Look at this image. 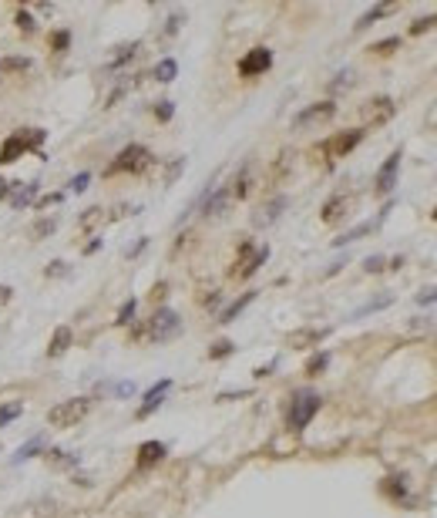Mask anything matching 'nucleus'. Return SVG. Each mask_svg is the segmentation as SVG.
I'll return each mask as SVG.
<instances>
[{"label": "nucleus", "mask_w": 437, "mask_h": 518, "mask_svg": "<svg viewBox=\"0 0 437 518\" xmlns=\"http://www.w3.org/2000/svg\"><path fill=\"white\" fill-rule=\"evenodd\" d=\"M34 192H37V182H24L17 192H10V202H14V209H24L30 199H34Z\"/></svg>", "instance_id": "obj_21"}, {"label": "nucleus", "mask_w": 437, "mask_h": 518, "mask_svg": "<svg viewBox=\"0 0 437 518\" xmlns=\"http://www.w3.org/2000/svg\"><path fill=\"white\" fill-rule=\"evenodd\" d=\"M316 411H320V394H313V390H300V394L293 397V404H289L286 424H289L293 431H303L309 421L316 417Z\"/></svg>", "instance_id": "obj_6"}, {"label": "nucleus", "mask_w": 437, "mask_h": 518, "mask_svg": "<svg viewBox=\"0 0 437 518\" xmlns=\"http://www.w3.org/2000/svg\"><path fill=\"white\" fill-rule=\"evenodd\" d=\"M64 273H68V266H64V262H61V259H57V262H51V266H48V276H64Z\"/></svg>", "instance_id": "obj_41"}, {"label": "nucleus", "mask_w": 437, "mask_h": 518, "mask_svg": "<svg viewBox=\"0 0 437 518\" xmlns=\"http://www.w3.org/2000/svg\"><path fill=\"white\" fill-rule=\"evenodd\" d=\"M51 465L54 468H75L77 458H75V454H64V451H57V448H54V451H51Z\"/></svg>", "instance_id": "obj_28"}, {"label": "nucleus", "mask_w": 437, "mask_h": 518, "mask_svg": "<svg viewBox=\"0 0 437 518\" xmlns=\"http://www.w3.org/2000/svg\"><path fill=\"white\" fill-rule=\"evenodd\" d=\"M7 195H10V182L0 179V199H7Z\"/></svg>", "instance_id": "obj_43"}, {"label": "nucleus", "mask_w": 437, "mask_h": 518, "mask_svg": "<svg viewBox=\"0 0 437 518\" xmlns=\"http://www.w3.org/2000/svg\"><path fill=\"white\" fill-rule=\"evenodd\" d=\"M135 51H138V41H131V44H125V48H118V54L108 61V68H122V64H128L131 57H135Z\"/></svg>", "instance_id": "obj_24"}, {"label": "nucleus", "mask_w": 437, "mask_h": 518, "mask_svg": "<svg viewBox=\"0 0 437 518\" xmlns=\"http://www.w3.org/2000/svg\"><path fill=\"white\" fill-rule=\"evenodd\" d=\"M175 75H179V64H175L172 57H165V61H158V64H155V78L162 81V84L175 81Z\"/></svg>", "instance_id": "obj_20"}, {"label": "nucleus", "mask_w": 437, "mask_h": 518, "mask_svg": "<svg viewBox=\"0 0 437 518\" xmlns=\"http://www.w3.org/2000/svg\"><path fill=\"white\" fill-rule=\"evenodd\" d=\"M88 182H91V175H88V172L75 175V179H71V192H84V189H88Z\"/></svg>", "instance_id": "obj_38"}, {"label": "nucleus", "mask_w": 437, "mask_h": 518, "mask_svg": "<svg viewBox=\"0 0 437 518\" xmlns=\"http://www.w3.org/2000/svg\"><path fill=\"white\" fill-rule=\"evenodd\" d=\"M179 330H182L179 313L162 307V310L155 313L145 327H138V330H135V337H138V340H152V343H162V340H172Z\"/></svg>", "instance_id": "obj_3"}, {"label": "nucleus", "mask_w": 437, "mask_h": 518, "mask_svg": "<svg viewBox=\"0 0 437 518\" xmlns=\"http://www.w3.org/2000/svg\"><path fill=\"white\" fill-rule=\"evenodd\" d=\"M253 300H256V293H242V296H239V300H235V303H229V307H226V310H222V316H219V323H232V320H235V316H239V313L246 310V307H249V303H253Z\"/></svg>", "instance_id": "obj_17"}, {"label": "nucleus", "mask_w": 437, "mask_h": 518, "mask_svg": "<svg viewBox=\"0 0 437 518\" xmlns=\"http://www.w3.org/2000/svg\"><path fill=\"white\" fill-rule=\"evenodd\" d=\"M44 138H48V131H41V128H21V131H14V135H10V138L0 145V165H10V162H17L24 152H37V155H41V145H44Z\"/></svg>", "instance_id": "obj_1"}, {"label": "nucleus", "mask_w": 437, "mask_h": 518, "mask_svg": "<svg viewBox=\"0 0 437 518\" xmlns=\"http://www.w3.org/2000/svg\"><path fill=\"white\" fill-rule=\"evenodd\" d=\"M286 209V195H276L269 206H262V212L256 215V226H269V222H276V215Z\"/></svg>", "instance_id": "obj_16"}, {"label": "nucleus", "mask_w": 437, "mask_h": 518, "mask_svg": "<svg viewBox=\"0 0 437 518\" xmlns=\"http://www.w3.org/2000/svg\"><path fill=\"white\" fill-rule=\"evenodd\" d=\"M384 492L394 495V498H407V488H404V481H400V478H387Z\"/></svg>", "instance_id": "obj_31"}, {"label": "nucleus", "mask_w": 437, "mask_h": 518, "mask_svg": "<svg viewBox=\"0 0 437 518\" xmlns=\"http://www.w3.org/2000/svg\"><path fill=\"white\" fill-rule=\"evenodd\" d=\"M51 233H54V219H48V222L37 226V236H51Z\"/></svg>", "instance_id": "obj_42"}, {"label": "nucleus", "mask_w": 437, "mask_h": 518, "mask_svg": "<svg viewBox=\"0 0 437 518\" xmlns=\"http://www.w3.org/2000/svg\"><path fill=\"white\" fill-rule=\"evenodd\" d=\"M21 411H24V404H21V401H14V404H3V407H0V428H3V424H10V421H17V417H21Z\"/></svg>", "instance_id": "obj_26"}, {"label": "nucleus", "mask_w": 437, "mask_h": 518, "mask_svg": "<svg viewBox=\"0 0 437 518\" xmlns=\"http://www.w3.org/2000/svg\"><path fill=\"white\" fill-rule=\"evenodd\" d=\"M336 115V104L333 102H320V104H309L307 111H300L296 115V128H307V125H320V122H330Z\"/></svg>", "instance_id": "obj_9"}, {"label": "nucleus", "mask_w": 437, "mask_h": 518, "mask_svg": "<svg viewBox=\"0 0 437 518\" xmlns=\"http://www.w3.org/2000/svg\"><path fill=\"white\" fill-rule=\"evenodd\" d=\"M417 303H420V307H427V303H437V289H424V293H417Z\"/></svg>", "instance_id": "obj_40"}, {"label": "nucleus", "mask_w": 437, "mask_h": 518, "mask_svg": "<svg viewBox=\"0 0 437 518\" xmlns=\"http://www.w3.org/2000/svg\"><path fill=\"white\" fill-rule=\"evenodd\" d=\"M397 169H400V152H394V155H390L384 165H380V172H377L373 189H377L380 195H387V192L394 189V182H397Z\"/></svg>", "instance_id": "obj_11"}, {"label": "nucleus", "mask_w": 437, "mask_h": 518, "mask_svg": "<svg viewBox=\"0 0 437 518\" xmlns=\"http://www.w3.org/2000/svg\"><path fill=\"white\" fill-rule=\"evenodd\" d=\"M71 48V30H54L51 34V51H68Z\"/></svg>", "instance_id": "obj_27"}, {"label": "nucleus", "mask_w": 437, "mask_h": 518, "mask_svg": "<svg viewBox=\"0 0 437 518\" xmlns=\"http://www.w3.org/2000/svg\"><path fill=\"white\" fill-rule=\"evenodd\" d=\"M249 185H253V179H249V169H242V172H239V179L232 182V199H246V195H249Z\"/></svg>", "instance_id": "obj_22"}, {"label": "nucleus", "mask_w": 437, "mask_h": 518, "mask_svg": "<svg viewBox=\"0 0 437 518\" xmlns=\"http://www.w3.org/2000/svg\"><path fill=\"white\" fill-rule=\"evenodd\" d=\"M168 390H172V381H168V377H165V381H158V384H155V387L148 390V394H145V404L138 407V417L145 421L148 414H155V411L162 407V397H165Z\"/></svg>", "instance_id": "obj_12"}, {"label": "nucleus", "mask_w": 437, "mask_h": 518, "mask_svg": "<svg viewBox=\"0 0 437 518\" xmlns=\"http://www.w3.org/2000/svg\"><path fill=\"white\" fill-rule=\"evenodd\" d=\"M370 229H373V222H363V226H357V229H350V233H347V236H340V239H336V246H343V242H353V239H360V236H367V233H370Z\"/></svg>", "instance_id": "obj_30"}, {"label": "nucleus", "mask_w": 437, "mask_h": 518, "mask_svg": "<svg viewBox=\"0 0 437 518\" xmlns=\"http://www.w3.org/2000/svg\"><path fill=\"white\" fill-rule=\"evenodd\" d=\"M152 165H155V155L145 145H128V148H122L118 158L108 165V175H142V172H148Z\"/></svg>", "instance_id": "obj_2"}, {"label": "nucleus", "mask_w": 437, "mask_h": 518, "mask_svg": "<svg viewBox=\"0 0 437 518\" xmlns=\"http://www.w3.org/2000/svg\"><path fill=\"white\" fill-rule=\"evenodd\" d=\"M434 24H437V14H434Z\"/></svg>", "instance_id": "obj_45"}, {"label": "nucleus", "mask_w": 437, "mask_h": 518, "mask_svg": "<svg viewBox=\"0 0 437 518\" xmlns=\"http://www.w3.org/2000/svg\"><path fill=\"white\" fill-rule=\"evenodd\" d=\"M172 115H175V104H172V102H158V104H155V118H158V122H172Z\"/></svg>", "instance_id": "obj_32"}, {"label": "nucleus", "mask_w": 437, "mask_h": 518, "mask_svg": "<svg viewBox=\"0 0 437 518\" xmlns=\"http://www.w3.org/2000/svg\"><path fill=\"white\" fill-rule=\"evenodd\" d=\"M232 350H235V347H232L229 340H219V343H212V350H208V357H212V361H222V357H229Z\"/></svg>", "instance_id": "obj_29"}, {"label": "nucleus", "mask_w": 437, "mask_h": 518, "mask_svg": "<svg viewBox=\"0 0 437 518\" xmlns=\"http://www.w3.org/2000/svg\"><path fill=\"white\" fill-rule=\"evenodd\" d=\"M0 68H3V71H27L30 61H24V57H7V61H0Z\"/></svg>", "instance_id": "obj_33"}, {"label": "nucleus", "mask_w": 437, "mask_h": 518, "mask_svg": "<svg viewBox=\"0 0 437 518\" xmlns=\"http://www.w3.org/2000/svg\"><path fill=\"white\" fill-rule=\"evenodd\" d=\"M41 451H44V438H30L24 448H17V451H14V465H24V461H30V458H34V454H41Z\"/></svg>", "instance_id": "obj_18"}, {"label": "nucleus", "mask_w": 437, "mask_h": 518, "mask_svg": "<svg viewBox=\"0 0 437 518\" xmlns=\"http://www.w3.org/2000/svg\"><path fill=\"white\" fill-rule=\"evenodd\" d=\"M327 367H330V354L323 350V354H316V357H309L307 361V377H320Z\"/></svg>", "instance_id": "obj_23"}, {"label": "nucleus", "mask_w": 437, "mask_h": 518, "mask_svg": "<svg viewBox=\"0 0 437 518\" xmlns=\"http://www.w3.org/2000/svg\"><path fill=\"white\" fill-rule=\"evenodd\" d=\"M135 307H138V303H135V300H128V303L118 310V323H122V327H128L131 320H135Z\"/></svg>", "instance_id": "obj_35"}, {"label": "nucleus", "mask_w": 437, "mask_h": 518, "mask_svg": "<svg viewBox=\"0 0 437 518\" xmlns=\"http://www.w3.org/2000/svg\"><path fill=\"white\" fill-rule=\"evenodd\" d=\"M17 24H21V30H27V34H30V30H34V17H30L27 10H17Z\"/></svg>", "instance_id": "obj_39"}, {"label": "nucleus", "mask_w": 437, "mask_h": 518, "mask_svg": "<svg viewBox=\"0 0 437 518\" xmlns=\"http://www.w3.org/2000/svg\"><path fill=\"white\" fill-rule=\"evenodd\" d=\"M363 142V131L353 128V131H340V135H333L330 142H323V155L330 158V162H336V158H347L357 145Z\"/></svg>", "instance_id": "obj_7"}, {"label": "nucleus", "mask_w": 437, "mask_h": 518, "mask_svg": "<svg viewBox=\"0 0 437 518\" xmlns=\"http://www.w3.org/2000/svg\"><path fill=\"white\" fill-rule=\"evenodd\" d=\"M88 414H91V397H71V401L54 404L48 421H51V428H75Z\"/></svg>", "instance_id": "obj_4"}, {"label": "nucleus", "mask_w": 437, "mask_h": 518, "mask_svg": "<svg viewBox=\"0 0 437 518\" xmlns=\"http://www.w3.org/2000/svg\"><path fill=\"white\" fill-rule=\"evenodd\" d=\"M269 68H273V51H269V48H253V51L239 61V75H242V78H259V75H266Z\"/></svg>", "instance_id": "obj_8"}, {"label": "nucleus", "mask_w": 437, "mask_h": 518, "mask_svg": "<svg viewBox=\"0 0 437 518\" xmlns=\"http://www.w3.org/2000/svg\"><path fill=\"white\" fill-rule=\"evenodd\" d=\"M165 458V444L162 441H145L142 448H138V468H152L158 465Z\"/></svg>", "instance_id": "obj_13"}, {"label": "nucleus", "mask_w": 437, "mask_h": 518, "mask_svg": "<svg viewBox=\"0 0 437 518\" xmlns=\"http://www.w3.org/2000/svg\"><path fill=\"white\" fill-rule=\"evenodd\" d=\"M347 209H350V195H333V199L323 206L320 219H323V222H340V219L347 215Z\"/></svg>", "instance_id": "obj_14"}, {"label": "nucleus", "mask_w": 437, "mask_h": 518, "mask_svg": "<svg viewBox=\"0 0 437 518\" xmlns=\"http://www.w3.org/2000/svg\"><path fill=\"white\" fill-rule=\"evenodd\" d=\"M390 10H394V3H380V7H373L370 14H363L360 21H357V30H363V27H370V24H373V21H380V17H384V14H390Z\"/></svg>", "instance_id": "obj_25"}, {"label": "nucleus", "mask_w": 437, "mask_h": 518, "mask_svg": "<svg viewBox=\"0 0 437 518\" xmlns=\"http://www.w3.org/2000/svg\"><path fill=\"white\" fill-rule=\"evenodd\" d=\"M394 111H397V104H394V98H387V95L363 104V118H367L370 125H384V122H390Z\"/></svg>", "instance_id": "obj_10"}, {"label": "nucleus", "mask_w": 437, "mask_h": 518, "mask_svg": "<svg viewBox=\"0 0 437 518\" xmlns=\"http://www.w3.org/2000/svg\"><path fill=\"white\" fill-rule=\"evenodd\" d=\"M431 219H434V222H437V209H434V212H431Z\"/></svg>", "instance_id": "obj_44"}, {"label": "nucleus", "mask_w": 437, "mask_h": 518, "mask_svg": "<svg viewBox=\"0 0 437 518\" xmlns=\"http://www.w3.org/2000/svg\"><path fill=\"white\" fill-rule=\"evenodd\" d=\"M384 266H387V259H384V256H370L367 262H363V269H367V273H380Z\"/></svg>", "instance_id": "obj_36"}, {"label": "nucleus", "mask_w": 437, "mask_h": 518, "mask_svg": "<svg viewBox=\"0 0 437 518\" xmlns=\"http://www.w3.org/2000/svg\"><path fill=\"white\" fill-rule=\"evenodd\" d=\"M431 27H434V17H420V21L411 24V34H424V30H431Z\"/></svg>", "instance_id": "obj_37"}, {"label": "nucleus", "mask_w": 437, "mask_h": 518, "mask_svg": "<svg viewBox=\"0 0 437 518\" xmlns=\"http://www.w3.org/2000/svg\"><path fill=\"white\" fill-rule=\"evenodd\" d=\"M327 337V330H296L289 334V347H309V343H320Z\"/></svg>", "instance_id": "obj_19"}, {"label": "nucleus", "mask_w": 437, "mask_h": 518, "mask_svg": "<svg viewBox=\"0 0 437 518\" xmlns=\"http://www.w3.org/2000/svg\"><path fill=\"white\" fill-rule=\"evenodd\" d=\"M68 347H71V330H68V327H57L51 343H48V357H61Z\"/></svg>", "instance_id": "obj_15"}, {"label": "nucleus", "mask_w": 437, "mask_h": 518, "mask_svg": "<svg viewBox=\"0 0 437 518\" xmlns=\"http://www.w3.org/2000/svg\"><path fill=\"white\" fill-rule=\"evenodd\" d=\"M269 259V246H253L249 239L239 246V256H235V262H232V269H229V276L232 280H249L253 273H256L259 266Z\"/></svg>", "instance_id": "obj_5"}, {"label": "nucleus", "mask_w": 437, "mask_h": 518, "mask_svg": "<svg viewBox=\"0 0 437 518\" xmlns=\"http://www.w3.org/2000/svg\"><path fill=\"white\" fill-rule=\"evenodd\" d=\"M400 48V37H387V41H380V44H373L370 51L373 54H390V51H397Z\"/></svg>", "instance_id": "obj_34"}]
</instances>
